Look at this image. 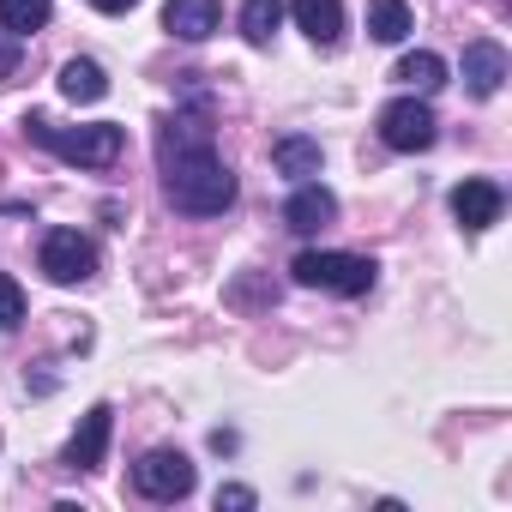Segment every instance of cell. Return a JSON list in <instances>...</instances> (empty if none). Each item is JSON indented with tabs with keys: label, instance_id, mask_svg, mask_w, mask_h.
<instances>
[{
	"label": "cell",
	"instance_id": "obj_13",
	"mask_svg": "<svg viewBox=\"0 0 512 512\" xmlns=\"http://www.w3.org/2000/svg\"><path fill=\"white\" fill-rule=\"evenodd\" d=\"M320 139H308V133H284L278 145H272V169L278 175H290V181H308V175H320Z\"/></svg>",
	"mask_w": 512,
	"mask_h": 512
},
{
	"label": "cell",
	"instance_id": "obj_6",
	"mask_svg": "<svg viewBox=\"0 0 512 512\" xmlns=\"http://www.w3.org/2000/svg\"><path fill=\"white\" fill-rule=\"evenodd\" d=\"M434 133H440V121H434V109L422 97H398V103L380 109V139L392 151H428Z\"/></svg>",
	"mask_w": 512,
	"mask_h": 512
},
{
	"label": "cell",
	"instance_id": "obj_15",
	"mask_svg": "<svg viewBox=\"0 0 512 512\" xmlns=\"http://www.w3.org/2000/svg\"><path fill=\"white\" fill-rule=\"evenodd\" d=\"M278 25H284V0H241V37L253 49H272Z\"/></svg>",
	"mask_w": 512,
	"mask_h": 512
},
{
	"label": "cell",
	"instance_id": "obj_8",
	"mask_svg": "<svg viewBox=\"0 0 512 512\" xmlns=\"http://www.w3.org/2000/svg\"><path fill=\"white\" fill-rule=\"evenodd\" d=\"M163 31L181 37V43H205L211 31H223V0H169Z\"/></svg>",
	"mask_w": 512,
	"mask_h": 512
},
{
	"label": "cell",
	"instance_id": "obj_9",
	"mask_svg": "<svg viewBox=\"0 0 512 512\" xmlns=\"http://www.w3.org/2000/svg\"><path fill=\"white\" fill-rule=\"evenodd\" d=\"M500 205H506V193H500L494 181H458V187H452V217H458L470 235H482L488 223H500Z\"/></svg>",
	"mask_w": 512,
	"mask_h": 512
},
{
	"label": "cell",
	"instance_id": "obj_11",
	"mask_svg": "<svg viewBox=\"0 0 512 512\" xmlns=\"http://www.w3.org/2000/svg\"><path fill=\"white\" fill-rule=\"evenodd\" d=\"M338 217V199L320 187V181H302L296 193H290V205H284V223L296 229V235H314V229H326Z\"/></svg>",
	"mask_w": 512,
	"mask_h": 512
},
{
	"label": "cell",
	"instance_id": "obj_14",
	"mask_svg": "<svg viewBox=\"0 0 512 512\" xmlns=\"http://www.w3.org/2000/svg\"><path fill=\"white\" fill-rule=\"evenodd\" d=\"M61 97L67 103H103L109 97V73L97 61H67L61 67Z\"/></svg>",
	"mask_w": 512,
	"mask_h": 512
},
{
	"label": "cell",
	"instance_id": "obj_19",
	"mask_svg": "<svg viewBox=\"0 0 512 512\" xmlns=\"http://www.w3.org/2000/svg\"><path fill=\"white\" fill-rule=\"evenodd\" d=\"M19 326H25V290L19 278L0 272V332H19Z\"/></svg>",
	"mask_w": 512,
	"mask_h": 512
},
{
	"label": "cell",
	"instance_id": "obj_4",
	"mask_svg": "<svg viewBox=\"0 0 512 512\" xmlns=\"http://www.w3.org/2000/svg\"><path fill=\"white\" fill-rule=\"evenodd\" d=\"M37 266L49 284H85V278H97V247L79 229H49L37 247Z\"/></svg>",
	"mask_w": 512,
	"mask_h": 512
},
{
	"label": "cell",
	"instance_id": "obj_21",
	"mask_svg": "<svg viewBox=\"0 0 512 512\" xmlns=\"http://www.w3.org/2000/svg\"><path fill=\"white\" fill-rule=\"evenodd\" d=\"M13 73H19V37L0 31V79H13Z\"/></svg>",
	"mask_w": 512,
	"mask_h": 512
},
{
	"label": "cell",
	"instance_id": "obj_3",
	"mask_svg": "<svg viewBox=\"0 0 512 512\" xmlns=\"http://www.w3.org/2000/svg\"><path fill=\"white\" fill-rule=\"evenodd\" d=\"M296 284L308 290H326V296H368L374 290V260H362V253H338V247H308L302 260L290 266Z\"/></svg>",
	"mask_w": 512,
	"mask_h": 512
},
{
	"label": "cell",
	"instance_id": "obj_20",
	"mask_svg": "<svg viewBox=\"0 0 512 512\" xmlns=\"http://www.w3.org/2000/svg\"><path fill=\"white\" fill-rule=\"evenodd\" d=\"M223 506H229V512H247V506H253V488H241V482L217 488V512H223Z\"/></svg>",
	"mask_w": 512,
	"mask_h": 512
},
{
	"label": "cell",
	"instance_id": "obj_7",
	"mask_svg": "<svg viewBox=\"0 0 512 512\" xmlns=\"http://www.w3.org/2000/svg\"><path fill=\"white\" fill-rule=\"evenodd\" d=\"M109 434H115V410H109V404H91L85 422H79L73 440H67V470H97L103 452H109Z\"/></svg>",
	"mask_w": 512,
	"mask_h": 512
},
{
	"label": "cell",
	"instance_id": "obj_18",
	"mask_svg": "<svg viewBox=\"0 0 512 512\" xmlns=\"http://www.w3.org/2000/svg\"><path fill=\"white\" fill-rule=\"evenodd\" d=\"M49 19H55L49 0H0V25H7L13 37H31V31H43Z\"/></svg>",
	"mask_w": 512,
	"mask_h": 512
},
{
	"label": "cell",
	"instance_id": "obj_17",
	"mask_svg": "<svg viewBox=\"0 0 512 512\" xmlns=\"http://www.w3.org/2000/svg\"><path fill=\"white\" fill-rule=\"evenodd\" d=\"M368 37L374 43H404L410 37V7L404 0H368Z\"/></svg>",
	"mask_w": 512,
	"mask_h": 512
},
{
	"label": "cell",
	"instance_id": "obj_5",
	"mask_svg": "<svg viewBox=\"0 0 512 512\" xmlns=\"http://www.w3.org/2000/svg\"><path fill=\"white\" fill-rule=\"evenodd\" d=\"M133 488H139L145 500H187V494H193V464H187V452H169V446L145 452V458L133 464Z\"/></svg>",
	"mask_w": 512,
	"mask_h": 512
},
{
	"label": "cell",
	"instance_id": "obj_16",
	"mask_svg": "<svg viewBox=\"0 0 512 512\" xmlns=\"http://www.w3.org/2000/svg\"><path fill=\"white\" fill-rule=\"evenodd\" d=\"M392 79L428 97V91H440V85H446V61H440L434 49H416V55H404V61H398V73H392Z\"/></svg>",
	"mask_w": 512,
	"mask_h": 512
},
{
	"label": "cell",
	"instance_id": "obj_22",
	"mask_svg": "<svg viewBox=\"0 0 512 512\" xmlns=\"http://www.w3.org/2000/svg\"><path fill=\"white\" fill-rule=\"evenodd\" d=\"M91 7H97V13H133L139 0H91Z\"/></svg>",
	"mask_w": 512,
	"mask_h": 512
},
{
	"label": "cell",
	"instance_id": "obj_12",
	"mask_svg": "<svg viewBox=\"0 0 512 512\" xmlns=\"http://www.w3.org/2000/svg\"><path fill=\"white\" fill-rule=\"evenodd\" d=\"M290 13H296V25H302L320 49H332V43L344 37V0H290Z\"/></svg>",
	"mask_w": 512,
	"mask_h": 512
},
{
	"label": "cell",
	"instance_id": "obj_2",
	"mask_svg": "<svg viewBox=\"0 0 512 512\" xmlns=\"http://www.w3.org/2000/svg\"><path fill=\"white\" fill-rule=\"evenodd\" d=\"M25 139L55 151L61 163H79V169H109L127 145V133L115 121H97V127H55L49 115H25Z\"/></svg>",
	"mask_w": 512,
	"mask_h": 512
},
{
	"label": "cell",
	"instance_id": "obj_10",
	"mask_svg": "<svg viewBox=\"0 0 512 512\" xmlns=\"http://www.w3.org/2000/svg\"><path fill=\"white\" fill-rule=\"evenodd\" d=\"M500 85H506V49L488 43V37H476V43L464 49V91H470V97H494Z\"/></svg>",
	"mask_w": 512,
	"mask_h": 512
},
{
	"label": "cell",
	"instance_id": "obj_1",
	"mask_svg": "<svg viewBox=\"0 0 512 512\" xmlns=\"http://www.w3.org/2000/svg\"><path fill=\"white\" fill-rule=\"evenodd\" d=\"M157 169H163L169 205L187 211V217H217V211L235 205V175L217 157V133H211L205 103L199 109H175L157 127Z\"/></svg>",
	"mask_w": 512,
	"mask_h": 512
}]
</instances>
